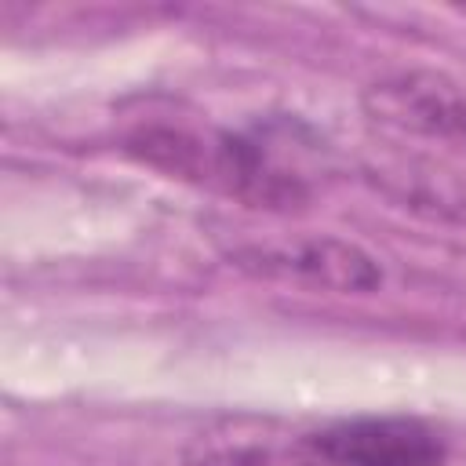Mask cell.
Here are the masks:
<instances>
[{"instance_id": "7a4b0ae2", "label": "cell", "mask_w": 466, "mask_h": 466, "mask_svg": "<svg viewBox=\"0 0 466 466\" xmlns=\"http://www.w3.org/2000/svg\"><path fill=\"white\" fill-rule=\"evenodd\" d=\"M444 437L415 415H350L317 426L284 422L280 466H444Z\"/></svg>"}, {"instance_id": "277c9868", "label": "cell", "mask_w": 466, "mask_h": 466, "mask_svg": "<svg viewBox=\"0 0 466 466\" xmlns=\"http://www.w3.org/2000/svg\"><path fill=\"white\" fill-rule=\"evenodd\" d=\"M371 120L419 138L466 149V87L433 69H400L364 91Z\"/></svg>"}, {"instance_id": "6da1fadb", "label": "cell", "mask_w": 466, "mask_h": 466, "mask_svg": "<svg viewBox=\"0 0 466 466\" xmlns=\"http://www.w3.org/2000/svg\"><path fill=\"white\" fill-rule=\"evenodd\" d=\"M124 149L138 164L157 167L167 178L200 186L248 208L288 211L309 197L306 175L284 164L266 138L244 131L142 124L124 138Z\"/></svg>"}, {"instance_id": "3957f363", "label": "cell", "mask_w": 466, "mask_h": 466, "mask_svg": "<svg viewBox=\"0 0 466 466\" xmlns=\"http://www.w3.org/2000/svg\"><path fill=\"white\" fill-rule=\"evenodd\" d=\"M229 258L251 277L299 284L313 291L368 295L382 284V266L360 244L342 237H320V233L280 237V240L244 244Z\"/></svg>"}]
</instances>
